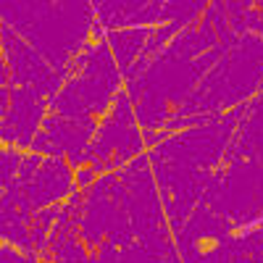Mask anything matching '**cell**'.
Here are the masks:
<instances>
[{
  "label": "cell",
  "mask_w": 263,
  "mask_h": 263,
  "mask_svg": "<svg viewBox=\"0 0 263 263\" xmlns=\"http://www.w3.org/2000/svg\"><path fill=\"white\" fill-rule=\"evenodd\" d=\"M192 247H195L197 255H211L218 250V237L216 234H200L195 242H192Z\"/></svg>",
  "instance_id": "1"
}]
</instances>
